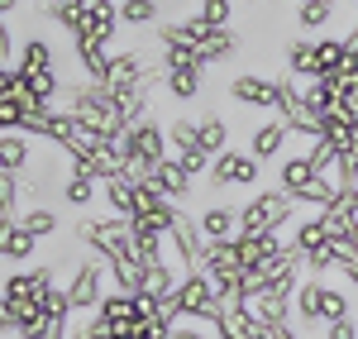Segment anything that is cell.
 I'll use <instances>...</instances> for the list:
<instances>
[{
    "label": "cell",
    "mask_w": 358,
    "mask_h": 339,
    "mask_svg": "<svg viewBox=\"0 0 358 339\" xmlns=\"http://www.w3.org/2000/svg\"><path fill=\"white\" fill-rule=\"evenodd\" d=\"M62 201L77 205V210H86V205L96 201V182H91V177H77V172H67V177H62Z\"/></svg>",
    "instance_id": "33"
},
{
    "label": "cell",
    "mask_w": 358,
    "mask_h": 339,
    "mask_svg": "<svg viewBox=\"0 0 358 339\" xmlns=\"http://www.w3.org/2000/svg\"><path fill=\"white\" fill-rule=\"evenodd\" d=\"M315 62H320V77L344 72V62H349V38H315Z\"/></svg>",
    "instance_id": "24"
},
{
    "label": "cell",
    "mask_w": 358,
    "mask_h": 339,
    "mask_svg": "<svg viewBox=\"0 0 358 339\" xmlns=\"http://www.w3.org/2000/svg\"><path fill=\"white\" fill-rule=\"evenodd\" d=\"M77 244H86L96 258H134V229L129 220H120V215H101V220H82L77 225Z\"/></svg>",
    "instance_id": "2"
},
{
    "label": "cell",
    "mask_w": 358,
    "mask_h": 339,
    "mask_svg": "<svg viewBox=\"0 0 358 339\" xmlns=\"http://www.w3.org/2000/svg\"><path fill=\"white\" fill-rule=\"evenodd\" d=\"M153 187L163 192V201H172V205H182V201H187V196L196 192V177H192L187 168H182L177 158H167L163 168H158V177H153Z\"/></svg>",
    "instance_id": "12"
},
{
    "label": "cell",
    "mask_w": 358,
    "mask_h": 339,
    "mask_svg": "<svg viewBox=\"0 0 358 339\" xmlns=\"http://www.w3.org/2000/svg\"><path fill=\"white\" fill-rule=\"evenodd\" d=\"M320 139H330L334 153L344 158V153H354V148H358V129L339 110H334V115H325V120H320Z\"/></svg>",
    "instance_id": "21"
},
{
    "label": "cell",
    "mask_w": 358,
    "mask_h": 339,
    "mask_svg": "<svg viewBox=\"0 0 358 339\" xmlns=\"http://www.w3.org/2000/svg\"><path fill=\"white\" fill-rule=\"evenodd\" d=\"M20 77H24V86L34 91V96H38V101H43V106H48L53 96H62V82H57V72H20Z\"/></svg>",
    "instance_id": "36"
},
{
    "label": "cell",
    "mask_w": 358,
    "mask_h": 339,
    "mask_svg": "<svg viewBox=\"0 0 358 339\" xmlns=\"http://www.w3.org/2000/svg\"><path fill=\"white\" fill-rule=\"evenodd\" d=\"M287 72L296 82H320V62H315V38H296L287 43Z\"/></svg>",
    "instance_id": "16"
},
{
    "label": "cell",
    "mask_w": 358,
    "mask_h": 339,
    "mask_svg": "<svg viewBox=\"0 0 358 339\" xmlns=\"http://www.w3.org/2000/svg\"><path fill=\"white\" fill-rule=\"evenodd\" d=\"M172 339H210L201 325H192V320H177V330H172Z\"/></svg>",
    "instance_id": "45"
},
{
    "label": "cell",
    "mask_w": 358,
    "mask_h": 339,
    "mask_svg": "<svg viewBox=\"0 0 358 339\" xmlns=\"http://www.w3.org/2000/svg\"><path fill=\"white\" fill-rule=\"evenodd\" d=\"M15 67H20V72H57V53H53V43H43V38H29Z\"/></svg>",
    "instance_id": "23"
},
{
    "label": "cell",
    "mask_w": 358,
    "mask_h": 339,
    "mask_svg": "<svg viewBox=\"0 0 358 339\" xmlns=\"http://www.w3.org/2000/svg\"><path fill=\"white\" fill-rule=\"evenodd\" d=\"M320 339H358V315H349V320H334V325H325V335Z\"/></svg>",
    "instance_id": "42"
},
{
    "label": "cell",
    "mask_w": 358,
    "mask_h": 339,
    "mask_svg": "<svg viewBox=\"0 0 358 339\" xmlns=\"http://www.w3.org/2000/svg\"><path fill=\"white\" fill-rule=\"evenodd\" d=\"M167 143H172L177 153L201 148V120H172V124H167Z\"/></svg>",
    "instance_id": "34"
},
{
    "label": "cell",
    "mask_w": 358,
    "mask_h": 339,
    "mask_svg": "<svg viewBox=\"0 0 358 339\" xmlns=\"http://www.w3.org/2000/svg\"><path fill=\"white\" fill-rule=\"evenodd\" d=\"M34 249H38V239L29 234L20 220H15V229L5 234V244H0V258H10V263H24V258H34Z\"/></svg>",
    "instance_id": "28"
},
{
    "label": "cell",
    "mask_w": 358,
    "mask_h": 339,
    "mask_svg": "<svg viewBox=\"0 0 358 339\" xmlns=\"http://www.w3.org/2000/svg\"><path fill=\"white\" fill-rule=\"evenodd\" d=\"M306 158H310V168H315V172H334V163H339V153H334L330 139H310Z\"/></svg>",
    "instance_id": "38"
},
{
    "label": "cell",
    "mask_w": 358,
    "mask_h": 339,
    "mask_svg": "<svg viewBox=\"0 0 358 339\" xmlns=\"http://www.w3.org/2000/svg\"><path fill=\"white\" fill-rule=\"evenodd\" d=\"M201 273H206L210 282L239 277V273H244V263H239V244H234V239H215V244H206V263H201Z\"/></svg>",
    "instance_id": "10"
},
{
    "label": "cell",
    "mask_w": 358,
    "mask_h": 339,
    "mask_svg": "<svg viewBox=\"0 0 358 339\" xmlns=\"http://www.w3.org/2000/svg\"><path fill=\"white\" fill-rule=\"evenodd\" d=\"M292 215H296V196L282 187H268L248 205H239V234H277L282 225H292Z\"/></svg>",
    "instance_id": "1"
},
{
    "label": "cell",
    "mask_w": 358,
    "mask_h": 339,
    "mask_svg": "<svg viewBox=\"0 0 358 339\" xmlns=\"http://www.w3.org/2000/svg\"><path fill=\"white\" fill-rule=\"evenodd\" d=\"M263 330L253 325L248 311H220L215 315V339H258Z\"/></svg>",
    "instance_id": "22"
},
{
    "label": "cell",
    "mask_w": 358,
    "mask_h": 339,
    "mask_svg": "<svg viewBox=\"0 0 358 339\" xmlns=\"http://www.w3.org/2000/svg\"><path fill=\"white\" fill-rule=\"evenodd\" d=\"M10 53H15V34H10V24L0 20V67H10Z\"/></svg>",
    "instance_id": "43"
},
{
    "label": "cell",
    "mask_w": 358,
    "mask_h": 339,
    "mask_svg": "<svg viewBox=\"0 0 358 339\" xmlns=\"http://www.w3.org/2000/svg\"><path fill=\"white\" fill-rule=\"evenodd\" d=\"M244 311L253 315L258 330H273V325H287V320H292V301H282V296H273L268 287H258V291H248Z\"/></svg>",
    "instance_id": "9"
},
{
    "label": "cell",
    "mask_w": 358,
    "mask_h": 339,
    "mask_svg": "<svg viewBox=\"0 0 358 339\" xmlns=\"http://www.w3.org/2000/svg\"><path fill=\"white\" fill-rule=\"evenodd\" d=\"M234 48H239V34H234V29H215V34H210V43H206V48H196V57H201V67H215V62L229 57Z\"/></svg>",
    "instance_id": "27"
},
{
    "label": "cell",
    "mask_w": 358,
    "mask_h": 339,
    "mask_svg": "<svg viewBox=\"0 0 358 339\" xmlns=\"http://www.w3.org/2000/svg\"><path fill=\"white\" fill-rule=\"evenodd\" d=\"M0 335H20V325H15V311H10V301L0 296Z\"/></svg>",
    "instance_id": "44"
},
{
    "label": "cell",
    "mask_w": 358,
    "mask_h": 339,
    "mask_svg": "<svg viewBox=\"0 0 358 339\" xmlns=\"http://www.w3.org/2000/svg\"><path fill=\"white\" fill-rule=\"evenodd\" d=\"M172 239V249H177V263H182V277L187 273H201V263H206V234H201V225H196V215H187L182 210V220H177V229L167 234Z\"/></svg>",
    "instance_id": "7"
},
{
    "label": "cell",
    "mask_w": 358,
    "mask_h": 339,
    "mask_svg": "<svg viewBox=\"0 0 358 339\" xmlns=\"http://www.w3.org/2000/svg\"><path fill=\"white\" fill-rule=\"evenodd\" d=\"M167 96L172 101H196L201 96V86H206V67H177V72H167Z\"/></svg>",
    "instance_id": "20"
},
{
    "label": "cell",
    "mask_w": 358,
    "mask_h": 339,
    "mask_svg": "<svg viewBox=\"0 0 358 339\" xmlns=\"http://www.w3.org/2000/svg\"><path fill=\"white\" fill-rule=\"evenodd\" d=\"M172 320H192V325H215V315H220V296H215V287L206 273H187L182 287H177V296H172V306H167Z\"/></svg>",
    "instance_id": "3"
},
{
    "label": "cell",
    "mask_w": 358,
    "mask_h": 339,
    "mask_svg": "<svg viewBox=\"0 0 358 339\" xmlns=\"http://www.w3.org/2000/svg\"><path fill=\"white\" fill-rule=\"evenodd\" d=\"M339 196H344V187L334 182V172H320V177H310L301 192H296V205H315V210H330Z\"/></svg>",
    "instance_id": "14"
},
{
    "label": "cell",
    "mask_w": 358,
    "mask_h": 339,
    "mask_svg": "<svg viewBox=\"0 0 358 339\" xmlns=\"http://www.w3.org/2000/svg\"><path fill=\"white\" fill-rule=\"evenodd\" d=\"M325 244H330V234H325V220H320V215H310V220H296V234H292V254H296V258L320 254Z\"/></svg>",
    "instance_id": "17"
},
{
    "label": "cell",
    "mask_w": 358,
    "mask_h": 339,
    "mask_svg": "<svg viewBox=\"0 0 358 339\" xmlns=\"http://www.w3.org/2000/svg\"><path fill=\"white\" fill-rule=\"evenodd\" d=\"M287 134H292V129H287V120H277V115H273V120H263V124L248 134V153H253L258 163H273V158H282Z\"/></svg>",
    "instance_id": "11"
},
{
    "label": "cell",
    "mask_w": 358,
    "mask_h": 339,
    "mask_svg": "<svg viewBox=\"0 0 358 339\" xmlns=\"http://www.w3.org/2000/svg\"><path fill=\"white\" fill-rule=\"evenodd\" d=\"M0 168L24 177L34 168V139L29 134H0Z\"/></svg>",
    "instance_id": "15"
},
{
    "label": "cell",
    "mask_w": 358,
    "mask_h": 339,
    "mask_svg": "<svg viewBox=\"0 0 358 339\" xmlns=\"http://www.w3.org/2000/svg\"><path fill=\"white\" fill-rule=\"evenodd\" d=\"M20 225H24L34 239H53L57 234V215H53V205H29L24 215H20Z\"/></svg>",
    "instance_id": "30"
},
{
    "label": "cell",
    "mask_w": 358,
    "mask_h": 339,
    "mask_svg": "<svg viewBox=\"0 0 358 339\" xmlns=\"http://www.w3.org/2000/svg\"><path fill=\"white\" fill-rule=\"evenodd\" d=\"M129 158H143V163H153V168L172 158V153H167V129L158 120H143V124L129 129Z\"/></svg>",
    "instance_id": "8"
},
{
    "label": "cell",
    "mask_w": 358,
    "mask_h": 339,
    "mask_svg": "<svg viewBox=\"0 0 358 339\" xmlns=\"http://www.w3.org/2000/svg\"><path fill=\"white\" fill-rule=\"evenodd\" d=\"M196 225L201 234L215 244V239H239V210L234 205H206L201 215H196Z\"/></svg>",
    "instance_id": "13"
},
{
    "label": "cell",
    "mask_w": 358,
    "mask_h": 339,
    "mask_svg": "<svg viewBox=\"0 0 358 339\" xmlns=\"http://www.w3.org/2000/svg\"><path fill=\"white\" fill-rule=\"evenodd\" d=\"M20 192H24V177H20V172H5V168H0V215L20 220V215H15V205H20Z\"/></svg>",
    "instance_id": "35"
},
{
    "label": "cell",
    "mask_w": 358,
    "mask_h": 339,
    "mask_svg": "<svg viewBox=\"0 0 358 339\" xmlns=\"http://www.w3.org/2000/svg\"><path fill=\"white\" fill-rule=\"evenodd\" d=\"M101 192H106V201H110V215H120V220H134V201H138V187L120 172V177H110V182H101Z\"/></svg>",
    "instance_id": "18"
},
{
    "label": "cell",
    "mask_w": 358,
    "mask_h": 339,
    "mask_svg": "<svg viewBox=\"0 0 358 339\" xmlns=\"http://www.w3.org/2000/svg\"><path fill=\"white\" fill-rule=\"evenodd\" d=\"M10 10H20V0H0V20H5Z\"/></svg>",
    "instance_id": "47"
},
{
    "label": "cell",
    "mask_w": 358,
    "mask_h": 339,
    "mask_svg": "<svg viewBox=\"0 0 358 339\" xmlns=\"http://www.w3.org/2000/svg\"><path fill=\"white\" fill-rule=\"evenodd\" d=\"M67 301H72V315L77 311H101V301H106V263H91V258H86L82 268H72V277H67Z\"/></svg>",
    "instance_id": "4"
},
{
    "label": "cell",
    "mask_w": 358,
    "mask_h": 339,
    "mask_svg": "<svg viewBox=\"0 0 358 339\" xmlns=\"http://www.w3.org/2000/svg\"><path fill=\"white\" fill-rule=\"evenodd\" d=\"M334 20V0H301L296 5V29H325Z\"/></svg>",
    "instance_id": "32"
},
{
    "label": "cell",
    "mask_w": 358,
    "mask_h": 339,
    "mask_svg": "<svg viewBox=\"0 0 358 339\" xmlns=\"http://www.w3.org/2000/svg\"><path fill=\"white\" fill-rule=\"evenodd\" d=\"M0 296H38V282H34V273H10V277L0 282Z\"/></svg>",
    "instance_id": "39"
},
{
    "label": "cell",
    "mask_w": 358,
    "mask_h": 339,
    "mask_svg": "<svg viewBox=\"0 0 358 339\" xmlns=\"http://www.w3.org/2000/svg\"><path fill=\"white\" fill-rule=\"evenodd\" d=\"M310 177H320V172L310 168V158H287V163H282V168H277V187H282V192H292V196H296V192H301L306 182H310Z\"/></svg>",
    "instance_id": "25"
},
{
    "label": "cell",
    "mask_w": 358,
    "mask_h": 339,
    "mask_svg": "<svg viewBox=\"0 0 358 339\" xmlns=\"http://www.w3.org/2000/svg\"><path fill=\"white\" fill-rule=\"evenodd\" d=\"M349 296L339 291V287H325L320 282V325H334V320H349Z\"/></svg>",
    "instance_id": "31"
},
{
    "label": "cell",
    "mask_w": 358,
    "mask_h": 339,
    "mask_svg": "<svg viewBox=\"0 0 358 339\" xmlns=\"http://www.w3.org/2000/svg\"><path fill=\"white\" fill-rule=\"evenodd\" d=\"M229 101L234 106H248V110H277V101H282V91H277L273 77H258V72H239V77H229Z\"/></svg>",
    "instance_id": "6"
},
{
    "label": "cell",
    "mask_w": 358,
    "mask_h": 339,
    "mask_svg": "<svg viewBox=\"0 0 358 339\" xmlns=\"http://www.w3.org/2000/svg\"><path fill=\"white\" fill-rule=\"evenodd\" d=\"M101 320H106V325H115V330H120V325H134L138 320V296H124V291H106V301H101Z\"/></svg>",
    "instance_id": "19"
},
{
    "label": "cell",
    "mask_w": 358,
    "mask_h": 339,
    "mask_svg": "<svg viewBox=\"0 0 358 339\" xmlns=\"http://www.w3.org/2000/svg\"><path fill=\"white\" fill-rule=\"evenodd\" d=\"M120 24L124 29L158 24V0H120Z\"/></svg>",
    "instance_id": "29"
},
{
    "label": "cell",
    "mask_w": 358,
    "mask_h": 339,
    "mask_svg": "<svg viewBox=\"0 0 358 339\" xmlns=\"http://www.w3.org/2000/svg\"><path fill=\"white\" fill-rule=\"evenodd\" d=\"M72 339H115V325H106L101 315H91V320H86V325H82Z\"/></svg>",
    "instance_id": "41"
},
{
    "label": "cell",
    "mask_w": 358,
    "mask_h": 339,
    "mask_svg": "<svg viewBox=\"0 0 358 339\" xmlns=\"http://www.w3.org/2000/svg\"><path fill=\"white\" fill-rule=\"evenodd\" d=\"M196 15H201L210 29H229V20H234V5H229V0H201V5H196Z\"/></svg>",
    "instance_id": "37"
},
{
    "label": "cell",
    "mask_w": 358,
    "mask_h": 339,
    "mask_svg": "<svg viewBox=\"0 0 358 339\" xmlns=\"http://www.w3.org/2000/svg\"><path fill=\"white\" fill-rule=\"evenodd\" d=\"M201 148H206L210 158H220V153L234 148V143H229V124H224L220 115H206V120H201Z\"/></svg>",
    "instance_id": "26"
},
{
    "label": "cell",
    "mask_w": 358,
    "mask_h": 339,
    "mask_svg": "<svg viewBox=\"0 0 358 339\" xmlns=\"http://www.w3.org/2000/svg\"><path fill=\"white\" fill-rule=\"evenodd\" d=\"M172 158H177L182 168L192 172V177H201V172H210V163H215V158H210L206 148H187V153H172Z\"/></svg>",
    "instance_id": "40"
},
{
    "label": "cell",
    "mask_w": 358,
    "mask_h": 339,
    "mask_svg": "<svg viewBox=\"0 0 358 339\" xmlns=\"http://www.w3.org/2000/svg\"><path fill=\"white\" fill-rule=\"evenodd\" d=\"M339 273H344V277H349V287H358V258H354V263H344V268H339Z\"/></svg>",
    "instance_id": "46"
},
{
    "label": "cell",
    "mask_w": 358,
    "mask_h": 339,
    "mask_svg": "<svg viewBox=\"0 0 358 339\" xmlns=\"http://www.w3.org/2000/svg\"><path fill=\"white\" fill-rule=\"evenodd\" d=\"M258 339H268V335H258Z\"/></svg>",
    "instance_id": "49"
},
{
    "label": "cell",
    "mask_w": 358,
    "mask_h": 339,
    "mask_svg": "<svg viewBox=\"0 0 358 339\" xmlns=\"http://www.w3.org/2000/svg\"><path fill=\"white\" fill-rule=\"evenodd\" d=\"M349 249L358 254V220H354V229H349Z\"/></svg>",
    "instance_id": "48"
},
{
    "label": "cell",
    "mask_w": 358,
    "mask_h": 339,
    "mask_svg": "<svg viewBox=\"0 0 358 339\" xmlns=\"http://www.w3.org/2000/svg\"><path fill=\"white\" fill-rule=\"evenodd\" d=\"M258 158L248 153V148H229V153H220L215 163H210V187L215 192H229V187H253L258 182Z\"/></svg>",
    "instance_id": "5"
}]
</instances>
